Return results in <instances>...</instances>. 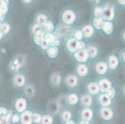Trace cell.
<instances>
[{"instance_id": "5bb4252c", "label": "cell", "mask_w": 125, "mask_h": 124, "mask_svg": "<svg viewBox=\"0 0 125 124\" xmlns=\"http://www.w3.org/2000/svg\"><path fill=\"white\" fill-rule=\"evenodd\" d=\"M77 41L75 38H70L67 43V49L71 52H75L77 50Z\"/></svg>"}, {"instance_id": "484cf974", "label": "cell", "mask_w": 125, "mask_h": 124, "mask_svg": "<svg viewBox=\"0 0 125 124\" xmlns=\"http://www.w3.org/2000/svg\"><path fill=\"white\" fill-rule=\"evenodd\" d=\"M47 54L51 58H54L57 55L58 49L55 47H52L47 50Z\"/></svg>"}, {"instance_id": "7bdbcfd3", "label": "cell", "mask_w": 125, "mask_h": 124, "mask_svg": "<svg viewBox=\"0 0 125 124\" xmlns=\"http://www.w3.org/2000/svg\"><path fill=\"white\" fill-rule=\"evenodd\" d=\"M121 40L125 44V29H124L121 33Z\"/></svg>"}, {"instance_id": "db71d44e", "label": "cell", "mask_w": 125, "mask_h": 124, "mask_svg": "<svg viewBox=\"0 0 125 124\" xmlns=\"http://www.w3.org/2000/svg\"></svg>"}, {"instance_id": "b9f144b4", "label": "cell", "mask_w": 125, "mask_h": 124, "mask_svg": "<svg viewBox=\"0 0 125 124\" xmlns=\"http://www.w3.org/2000/svg\"><path fill=\"white\" fill-rule=\"evenodd\" d=\"M7 113V110L4 107H0V114H6Z\"/></svg>"}, {"instance_id": "7c38bea8", "label": "cell", "mask_w": 125, "mask_h": 124, "mask_svg": "<svg viewBox=\"0 0 125 124\" xmlns=\"http://www.w3.org/2000/svg\"><path fill=\"white\" fill-rule=\"evenodd\" d=\"M34 40L35 42L38 45H41L45 41V37L44 36V33H43L42 30H40L35 33Z\"/></svg>"}, {"instance_id": "44dd1931", "label": "cell", "mask_w": 125, "mask_h": 124, "mask_svg": "<svg viewBox=\"0 0 125 124\" xmlns=\"http://www.w3.org/2000/svg\"><path fill=\"white\" fill-rule=\"evenodd\" d=\"M81 102L85 106H90L92 104V99L90 95H84L81 98Z\"/></svg>"}, {"instance_id": "f1b7e54d", "label": "cell", "mask_w": 125, "mask_h": 124, "mask_svg": "<svg viewBox=\"0 0 125 124\" xmlns=\"http://www.w3.org/2000/svg\"><path fill=\"white\" fill-rule=\"evenodd\" d=\"M78 96L75 94H71L69 97V101L71 105H75L78 102Z\"/></svg>"}, {"instance_id": "30bf717a", "label": "cell", "mask_w": 125, "mask_h": 124, "mask_svg": "<svg viewBox=\"0 0 125 124\" xmlns=\"http://www.w3.org/2000/svg\"><path fill=\"white\" fill-rule=\"evenodd\" d=\"M108 65L104 61H100L96 65V71L100 75H104L108 71Z\"/></svg>"}, {"instance_id": "7dc6e473", "label": "cell", "mask_w": 125, "mask_h": 124, "mask_svg": "<svg viewBox=\"0 0 125 124\" xmlns=\"http://www.w3.org/2000/svg\"><path fill=\"white\" fill-rule=\"evenodd\" d=\"M122 93H123V96L125 97V84L124 85V86H123Z\"/></svg>"}, {"instance_id": "ee69618b", "label": "cell", "mask_w": 125, "mask_h": 124, "mask_svg": "<svg viewBox=\"0 0 125 124\" xmlns=\"http://www.w3.org/2000/svg\"><path fill=\"white\" fill-rule=\"evenodd\" d=\"M117 2L118 3V4H120V5L123 6H125V0H118L117 1Z\"/></svg>"}, {"instance_id": "ac0fdd59", "label": "cell", "mask_w": 125, "mask_h": 124, "mask_svg": "<svg viewBox=\"0 0 125 124\" xmlns=\"http://www.w3.org/2000/svg\"><path fill=\"white\" fill-rule=\"evenodd\" d=\"M94 29L90 25H87L85 26L83 29V32L84 36L86 37H92V35L94 34Z\"/></svg>"}, {"instance_id": "4fadbf2b", "label": "cell", "mask_w": 125, "mask_h": 124, "mask_svg": "<svg viewBox=\"0 0 125 124\" xmlns=\"http://www.w3.org/2000/svg\"><path fill=\"white\" fill-rule=\"evenodd\" d=\"M111 99L108 97L106 94H102L100 97L99 101L100 102L101 105L103 107H109L111 103Z\"/></svg>"}, {"instance_id": "52a82bcc", "label": "cell", "mask_w": 125, "mask_h": 124, "mask_svg": "<svg viewBox=\"0 0 125 124\" xmlns=\"http://www.w3.org/2000/svg\"><path fill=\"white\" fill-rule=\"evenodd\" d=\"M88 52L87 50L82 49L78 50L75 53V57L76 60L79 62H85L88 58Z\"/></svg>"}, {"instance_id": "2e32d148", "label": "cell", "mask_w": 125, "mask_h": 124, "mask_svg": "<svg viewBox=\"0 0 125 124\" xmlns=\"http://www.w3.org/2000/svg\"><path fill=\"white\" fill-rule=\"evenodd\" d=\"M25 78L23 75H16L14 78V83L17 86L21 87L24 86L25 83Z\"/></svg>"}, {"instance_id": "681fc988", "label": "cell", "mask_w": 125, "mask_h": 124, "mask_svg": "<svg viewBox=\"0 0 125 124\" xmlns=\"http://www.w3.org/2000/svg\"><path fill=\"white\" fill-rule=\"evenodd\" d=\"M2 37H3V32L1 31H0V39H1Z\"/></svg>"}, {"instance_id": "c3c4849f", "label": "cell", "mask_w": 125, "mask_h": 124, "mask_svg": "<svg viewBox=\"0 0 125 124\" xmlns=\"http://www.w3.org/2000/svg\"><path fill=\"white\" fill-rule=\"evenodd\" d=\"M3 18H4V15H3V14H1L0 13V20L3 19Z\"/></svg>"}, {"instance_id": "836d02e7", "label": "cell", "mask_w": 125, "mask_h": 124, "mask_svg": "<svg viewBox=\"0 0 125 124\" xmlns=\"http://www.w3.org/2000/svg\"><path fill=\"white\" fill-rule=\"evenodd\" d=\"M104 94H106L108 97H110V99H112L114 98V97L115 96L116 91H115V89L113 88V87H111L108 91H107L106 93H104Z\"/></svg>"}, {"instance_id": "f907efd6", "label": "cell", "mask_w": 125, "mask_h": 124, "mask_svg": "<svg viewBox=\"0 0 125 124\" xmlns=\"http://www.w3.org/2000/svg\"><path fill=\"white\" fill-rule=\"evenodd\" d=\"M1 22H0V27H1Z\"/></svg>"}, {"instance_id": "7a4b0ae2", "label": "cell", "mask_w": 125, "mask_h": 124, "mask_svg": "<svg viewBox=\"0 0 125 124\" xmlns=\"http://www.w3.org/2000/svg\"><path fill=\"white\" fill-rule=\"evenodd\" d=\"M120 65V57L116 54L110 55L108 57V67L113 71L117 70Z\"/></svg>"}, {"instance_id": "d6986e66", "label": "cell", "mask_w": 125, "mask_h": 124, "mask_svg": "<svg viewBox=\"0 0 125 124\" xmlns=\"http://www.w3.org/2000/svg\"><path fill=\"white\" fill-rule=\"evenodd\" d=\"M77 73H78V75L80 76H85L88 73V68L85 65H80L77 67Z\"/></svg>"}, {"instance_id": "d6a6232c", "label": "cell", "mask_w": 125, "mask_h": 124, "mask_svg": "<svg viewBox=\"0 0 125 124\" xmlns=\"http://www.w3.org/2000/svg\"><path fill=\"white\" fill-rule=\"evenodd\" d=\"M47 16H46L45 14H39V15L37 16V22H38L39 24H42L43 23H44V22L47 21Z\"/></svg>"}, {"instance_id": "8992f818", "label": "cell", "mask_w": 125, "mask_h": 124, "mask_svg": "<svg viewBox=\"0 0 125 124\" xmlns=\"http://www.w3.org/2000/svg\"><path fill=\"white\" fill-rule=\"evenodd\" d=\"M98 86H99L100 90L103 93H106L112 87V85H111L110 80L106 79V78H103V79H101L99 81Z\"/></svg>"}, {"instance_id": "3957f363", "label": "cell", "mask_w": 125, "mask_h": 124, "mask_svg": "<svg viewBox=\"0 0 125 124\" xmlns=\"http://www.w3.org/2000/svg\"><path fill=\"white\" fill-rule=\"evenodd\" d=\"M115 16V8L113 6H107L104 9H103V19L109 22H111V20L114 19Z\"/></svg>"}, {"instance_id": "603a6c76", "label": "cell", "mask_w": 125, "mask_h": 124, "mask_svg": "<svg viewBox=\"0 0 125 124\" xmlns=\"http://www.w3.org/2000/svg\"><path fill=\"white\" fill-rule=\"evenodd\" d=\"M51 80L53 85H59V84L61 83V75H59L58 73H54L51 76Z\"/></svg>"}, {"instance_id": "5b68a950", "label": "cell", "mask_w": 125, "mask_h": 124, "mask_svg": "<svg viewBox=\"0 0 125 124\" xmlns=\"http://www.w3.org/2000/svg\"><path fill=\"white\" fill-rule=\"evenodd\" d=\"M62 19H63V22L68 24H70L73 23L75 20V14L73 11L67 10L63 12L62 15Z\"/></svg>"}, {"instance_id": "4316f807", "label": "cell", "mask_w": 125, "mask_h": 124, "mask_svg": "<svg viewBox=\"0 0 125 124\" xmlns=\"http://www.w3.org/2000/svg\"><path fill=\"white\" fill-rule=\"evenodd\" d=\"M42 117L40 114L37 113V112H35V113L32 114V122L35 124H41Z\"/></svg>"}, {"instance_id": "d4e9b609", "label": "cell", "mask_w": 125, "mask_h": 124, "mask_svg": "<svg viewBox=\"0 0 125 124\" xmlns=\"http://www.w3.org/2000/svg\"><path fill=\"white\" fill-rule=\"evenodd\" d=\"M72 118V114L69 111H64L61 114V119L65 123L70 120Z\"/></svg>"}, {"instance_id": "f35d334b", "label": "cell", "mask_w": 125, "mask_h": 124, "mask_svg": "<svg viewBox=\"0 0 125 124\" xmlns=\"http://www.w3.org/2000/svg\"><path fill=\"white\" fill-rule=\"evenodd\" d=\"M19 119H20V117L18 115L15 114L14 115L12 116V121L14 123H18V122H19Z\"/></svg>"}, {"instance_id": "11a10c76", "label": "cell", "mask_w": 125, "mask_h": 124, "mask_svg": "<svg viewBox=\"0 0 125 124\" xmlns=\"http://www.w3.org/2000/svg\"><path fill=\"white\" fill-rule=\"evenodd\" d=\"M0 2H1V1H0Z\"/></svg>"}, {"instance_id": "e0dca14e", "label": "cell", "mask_w": 125, "mask_h": 124, "mask_svg": "<svg viewBox=\"0 0 125 124\" xmlns=\"http://www.w3.org/2000/svg\"><path fill=\"white\" fill-rule=\"evenodd\" d=\"M66 82L68 86L71 87H73L77 85L78 79H77V77L73 76V75H70L67 78Z\"/></svg>"}, {"instance_id": "6da1fadb", "label": "cell", "mask_w": 125, "mask_h": 124, "mask_svg": "<svg viewBox=\"0 0 125 124\" xmlns=\"http://www.w3.org/2000/svg\"><path fill=\"white\" fill-rule=\"evenodd\" d=\"M100 115L102 120L108 122L113 121L115 117V112L114 110L110 107H102L100 110Z\"/></svg>"}, {"instance_id": "cb8c5ba5", "label": "cell", "mask_w": 125, "mask_h": 124, "mask_svg": "<svg viewBox=\"0 0 125 124\" xmlns=\"http://www.w3.org/2000/svg\"><path fill=\"white\" fill-rule=\"evenodd\" d=\"M45 42L49 45H52L55 44V37L51 34H47L45 37Z\"/></svg>"}, {"instance_id": "f6af8a7d", "label": "cell", "mask_w": 125, "mask_h": 124, "mask_svg": "<svg viewBox=\"0 0 125 124\" xmlns=\"http://www.w3.org/2000/svg\"><path fill=\"white\" fill-rule=\"evenodd\" d=\"M79 124H90V122L87 121H84V120H81L79 122Z\"/></svg>"}, {"instance_id": "8fae6325", "label": "cell", "mask_w": 125, "mask_h": 124, "mask_svg": "<svg viewBox=\"0 0 125 124\" xmlns=\"http://www.w3.org/2000/svg\"><path fill=\"white\" fill-rule=\"evenodd\" d=\"M102 28L105 34L107 35H110L113 31V24L111 22L105 21V22H103Z\"/></svg>"}, {"instance_id": "bcb514c9", "label": "cell", "mask_w": 125, "mask_h": 124, "mask_svg": "<svg viewBox=\"0 0 125 124\" xmlns=\"http://www.w3.org/2000/svg\"><path fill=\"white\" fill-rule=\"evenodd\" d=\"M65 124H75L74 122L73 121V120H69V121L68 122H66L65 123Z\"/></svg>"}, {"instance_id": "60d3db41", "label": "cell", "mask_w": 125, "mask_h": 124, "mask_svg": "<svg viewBox=\"0 0 125 124\" xmlns=\"http://www.w3.org/2000/svg\"><path fill=\"white\" fill-rule=\"evenodd\" d=\"M41 47H42V49L45 50V49H47V48H48L49 45L47 44V43L45 42V41H44V42H43L42 44L41 45Z\"/></svg>"}, {"instance_id": "277c9868", "label": "cell", "mask_w": 125, "mask_h": 124, "mask_svg": "<svg viewBox=\"0 0 125 124\" xmlns=\"http://www.w3.org/2000/svg\"><path fill=\"white\" fill-rule=\"evenodd\" d=\"M19 121L21 124H32V114L30 111H25L20 116Z\"/></svg>"}, {"instance_id": "ffe728a7", "label": "cell", "mask_w": 125, "mask_h": 124, "mask_svg": "<svg viewBox=\"0 0 125 124\" xmlns=\"http://www.w3.org/2000/svg\"><path fill=\"white\" fill-rule=\"evenodd\" d=\"M54 122V118L52 115L46 114L42 116L41 124H53Z\"/></svg>"}, {"instance_id": "8d00e7d4", "label": "cell", "mask_w": 125, "mask_h": 124, "mask_svg": "<svg viewBox=\"0 0 125 124\" xmlns=\"http://www.w3.org/2000/svg\"><path fill=\"white\" fill-rule=\"evenodd\" d=\"M85 47V44L83 42H77V50H80Z\"/></svg>"}, {"instance_id": "9a60e30c", "label": "cell", "mask_w": 125, "mask_h": 124, "mask_svg": "<svg viewBox=\"0 0 125 124\" xmlns=\"http://www.w3.org/2000/svg\"><path fill=\"white\" fill-rule=\"evenodd\" d=\"M88 89L90 94H96L99 92V86L96 83L93 82L88 85Z\"/></svg>"}, {"instance_id": "f5cc1de1", "label": "cell", "mask_w": 125, "mask_h": 124, "mask_svg": "<svg viewBox=\"0 0 125 124\" xmlns=\"http://www.w3.org/2000/svg\"><path fill=\"white\" fill-rule=\"evenodd\" d=\"M9 124V123H7V124Z\"/></svg>"}, {"instance_id": "9c48e42d", "label": "cell", "mask_w": 125, "mask_h": 124, "mask_svg": "<svg viewBox=\"0 0 125 124\" xmlns=\"http://www.w3.org/2000/svg\"><path fill=\"white\" fill-rule=\"evenodd\" d=\"M26 105H27L26 100L24 98H19L16 102L15 107L18 112H22L25 111Z\"/></svg>"}, {"instance_id": "ba28073f", "label": "cell", "mask_w": 125, "mask_h": 124, "mask_svg": "<svg viewBox=\"0 0 125 124\" xmlns=\"http://www.w3.org/2000/svg\"><path fill=\"white\" fill-rule=\"evenodd\" d=\"M93 112L90 108H85L81 112V118L82 120L90 122L93 118Z\"/></svg>"}, {"instance_id": "ab89813d", "label": "cell", "mask_w": 125, "mask_h": 124, "mask_svg": "<svg viewBox=\"0 0 125 124\" xmlns=\"http://www.w3.org/2000/svg\"><path fill=\"white\" fill-rule=\"evenodd\" d=\"M121 60L122 61V63L124 65H125V50H124L121 53Z\"/></svg>"}, {"instance_id": "7402d4cb", "label": "cell", "mask_w": 125, "mask_h": 124, "mask_svg": "<svg viewBox=\"0 0 125 124\" xmlns=\"http://www.w3.org/2000/svg\"><path fill=\"white\" fill-rule=\"evenodd\" d=\"M42 28L45 32H50L54 29V24L51 21H46L42 24Z\"/></svg>"}, {"instance_id": "83f0119b", "label": "cell", "mask_w": 125, "mask_h": 124, "mask_svg": "<svg viewBox=\"0 0 125 124\" xmlns=\"http://www.w3.org/2000/svg\"><path fill=\"white\" fill-rule=\"evenodd\" d=\"M103 19L102 18H96L94 19V26L96 29H100L102 28V24L103 23Z\"/></svg>"}, {"instance_id": "816d5d0a", "label": "cell", "mask_w": 125, "mask_h": 124, "mask_svg": "<svg viewBox=\"0 0 125 124\" xmlns=\"http://www.w3.org/2000/svg\"><path fill=\"white\" fill-rule=\"evenodd\" d=\"M1 120H0V124H1Z\"/></svg>"}, {"instance_id": "4dcf8cb0", "label": "cell", "mask_w": 125, "mask_h": 124, "mask_svg": "<svg viewBox=\"0 0 125 124\" xmlns=\"http://www.w3.org/2000/svg\"><path fill=\"white\" fill-rule=\"evenodd\" d=\"M103 9L102 7H96L94 10V14L96 18H101L103 16Z\"/></svg>"}, {"instance_id": "f546056e", "label": "cell", "mask_w": 125, "mask_h": 124, "mask_svg": "<svg viewBox=\"0 0 125 124\" xmlns=\"http://www.w3.org/2000/svg\"><path fill=\"white\" fill-rule=\"evenodd\" d=\"M98 53V50L95 46H91L88 48V54H90V56L91 57L94 58L96 56Z\"/></svg>"}, {"instance_id": "1f68e13d", "label": "cell", "mask_w": 125, "mask_h": 124, "mask_svg": "<svg viewBox=\"0 0 125 124\" xmlns=\"http://www.w3.org/2000/svg\"><path fill=\"white\" fill-rule=\"evenodd\" d=\"M8 8L7 4L3 1V3H1L0 4V13L3 15H4L8 12Z\"/></svg>"}, {"instance_id": "d590c367", "label": "cell", "mask_w": 125, "mask_h": 124, "mask_svg": "<svg viewBox=\"0 0 125 124\" xmlns=\"http://www.w3.org/2000/svg\"><path fill=\"white\" fill-rule=\"evenodd\" d=\"M82 36H83V34L81 30H78L75 32L74 38L75 40H81L82 38Z\"/></svg>"}, {"instance_id": "74e56055", "label": "cell", "mask_w": 125, "mask_h": 124, "mask_svg": "<svg viewBox=\"0 0 125 124\" xmlns=\"http://www.w3.org/2000/svg\"><path fill=\"white\" fill-rule=\"evenodd\" d=\"M41 30V27L39 24H36L35 26H34L33 28H32V32H33L34 34H35L36 32H37L39 30Z\"/></svg>"}, {"instance_id": "e575fe53", "label": "cell", "mask_w": 125, "mask_h": 124, "mask_svg": "<svg viewBox=\"0 0 125 124\" xmlns=\"http://www.w3.org/2000/svg\"><path fill=\"white\" fill-rule=\"evenodd\" d=\"M1 32L4 34H8L10 30V26L8 23H4L1 26Z\"/></svg>"}]
</instances>
